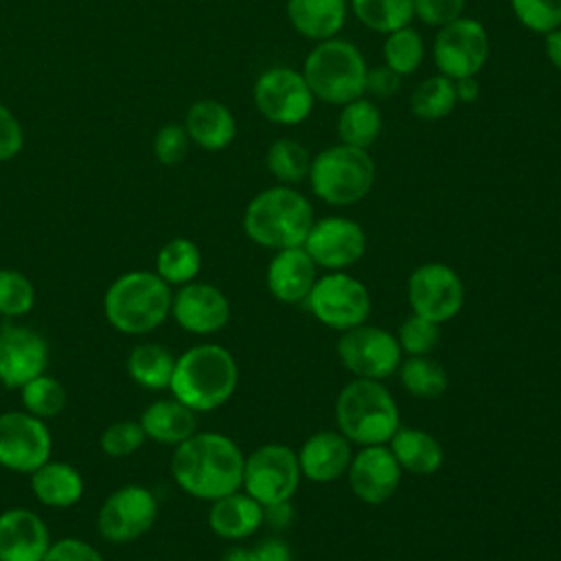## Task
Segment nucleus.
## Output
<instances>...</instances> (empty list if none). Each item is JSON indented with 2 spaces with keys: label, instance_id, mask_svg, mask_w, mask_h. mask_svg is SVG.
I'll use <instances>...</instances> for the list:
<instances>
[{
  "label": "nucleus",
  "instance_id": "423d86ee",
  "mask_svg": "<svg viewBox=\"0 0 561 561\" xmlns=\"http://www.w3.org/2000/svg\"><path fill=\"white\" fill-rule=\"evenodd\" d=\"M366 61L359 48L346 39L318 42L302 64V77L313 94L331 105H344L364 94Z\"/></svg>",
  "mask_w": 561,
  "mask_h": 561
},
{
  "label": "nucleus",
  "instance_id": "cd10ccee",
  "mask_svg": "<svg viewBox=\"0 0 561 561\" xmlns=\"http://www.w3.org/2000/svg\"><path fill=\"white\" fill-rule=\"evenodd\" d=\"M390 451L394 454L401 471H410L416 476H432L440 469L443 465V447L440 443L419 430V427H401L392 434V438L388 440Z\"/></svg>",
  "mask_w": 561,
  "mask_h": 561
},
{
  "label": "nucleus",
  "instance_id": "6e6552de",
  "mask_svg": "<svg viewBox=\"0 0 561 561\" xmlns=\"http://www.w3.org/2000/svg\"><path fill=\"white\" fill-rule=\"evenodd\" d=\"M302 305L318 322L342 333L364 324L370 316L366 285L346 272H331L318 278Z\"/></svg>",
  "mask_w": 561,
  "mask_h": 561
},
{
  "label": "nucleus",
  "instance_id": "f3484780",
  "mask_svg": "<svg viewBox=\"0 0 561 561\" xmlns=\"http://www.w3.org/2000/svg\"><path fill=\"white\" fill-rule=\"evenodd\" d=\"M302 248L318 267L342 272L364 256L366 232L348 217H324L313 221Z\"/></svg>",
  "mask_w": 561,
  "mask_h": 561
},
{
  "label": "nucleus",
  "instance_id": "37998d69",
  "mask_svg": "<svg viewBox=\"0 0 561 561\" xmlns=\"http://www.w3.org/2000/svg\"><path fill=\"white\" fill-rule=\"evenodd\" d=\"M467 0H414V15L427 26H445L462 18Z\"/></svg>",
  "mask_w": 561,
  "mask_h": 561
},
{
  "label": "nucleus",
  "instance_id": "58836bf2",
  "mask_svg": "<svg viewBox=\"0 0 561 561\" xmlns=\"http://www.w3.org/2000/svg\"><path fill=\"white\" fill-rule=\"evenodd\" d=\"M515 18L533 33L546 35L561 26V0H508Z\"/></svg>",
  "mask_w": 561,
  "mask_h": 561
},
{
  "label": "nucleus",
  "instance_id": "49530a36",
  "mask_svg": "<svg viewBox=\"0 0 561 561\" xmlns=\"http://www.w3.org/2000/svg\"><path fill=\"white\" fill-rule=\"evenodd\" d=\"M399 88H401V77H399L394 70H390L386 64L366 70L364 92H368V94H373V96H377V99H388V96H392Z\"/></svg>",
  "mask_w": 561,
  "mask_h": 561
},
{
  "label": "nucleus",
  "instance_id": "c85d7f7f",
  "mask_svg": "<svg viewBox=\"0 0 561 561\" xmlns=\"http://www.w3.org/2000/svg\"><path fill=\"white\" fill-rule=\"evenodd\" d=\"M175 357L156 342L136 344L127 355V375L145 390H169Z\"/></svg>",
  "mask_w": 561,
  "mask_h": 561
},
{
  "label": "nucleus",
  "instance_id": "2f4dec72",
  "mask_svg": "<svg viewBox=\"0 0 561 561\" xmlns=\"http://www.w3.org/2000/svg\"><path fill=\"white\" fill-rule=\"evenodd\" d=\"M355 18L370 31L392 33L414 18V0H351Z\"/></svg>",
  "mask_w": 561,
  "mask_h": 561
},
{
  "label": "nucleus",
  "instance_id": "a211bd4d",
  "mask_svg": "<svg viewBox=\"0 0 561 561\" xmlns=\"http://www.w3.org/2000/svg\"><path fill=\"white\" fill-rule=\"evenodd\" d=\"M171 318L193 335H213L228 324L230 302L219 287L191 280L173 294Z\"/></svg>",
  "mask_w": 561,
  "mask_h": 561
},
{
  "label": "nucleus",
  "instance_id": "a878e982",
  "mask_svg": "<svg viewBox=\"0 0 561 561\" xmlns=\"http://www.w3.org/2000/svg\"><path fill=\"white\" fill-rule=\"evenodd\" d=\"M145 436L160 445H180L197 432V419L191 408L178 399L151 401L138 419Z\"/></svg>",
  "mask_w": 561,
  "mask_h": 561
},
{
  "label": "nucleus",
  "instance_id": "20e7f679",
  "mask_svg": "<svg viewBox=\"0 0 561 561\" xmlns=\"http://www.w3.org/2000/svg\"><path fill=\"white\" fill-rule=\"evenodd\" d=\"M313 221V208L302 193L289 186H272L245 206L243 232L261 248L285 250L302 245Z\"/></svg>",
  "mask_w": 561,
  "mask_h": 561
},
{
  "label": "nucleus",
  "instance_id": "864d4df0",
  "mask_svg": "<svg viewBox=\"0 0 561 561\" xmlns=\"http://www.w3.org/2000/svg\"><path fill=\"white\" fill-rule=\"evenodd\" d=\"M0 386H2V383H0Z\"/></svg>",
  "mask_w": 561,
  "mask_h": 561
},
{
  "label": "nucleus",
  "instance_id": "603ef678",
  "mask_svg": "<svg viewBox=\"0 0 561 561\" xmlns=\"http://www.w3.org/2000/svg\"><path fill=\"white\" fill-rule=\"evenodd\" d=\"M219 561H256L254 548H245V546H232L228 548Z\"/></svg>",
  "mask_w": 561,
  "mask_h": 561
},
{
  "label": "nucleus",
  "instance_id": "f03ea898",
  "mask_svg": "<svg viewBox=\"0 0 561 561\" xmlns=\"http://www.w3.org/2000/svg\"><path fill=\"white\" fill-rule=\"evenodd\" d=\"M239 368L232 353L219 344H197L175 357L169 390L193 412L221 408L237 390Z\"/></svg>",
  "mask_w": 561,
  "mask_h": 561
},
{
  "label": "nucleus",
  "instance_id": "1a4fd4ad",
  "mask_svg": "<svg viewBox=\"0 0 561 561\" xmlns=\"http://www.w3.org/2000/svg\"><path fill=\"white\" fill-rule=\"evenodd\" d=\"M156 493L138 482L114 489L96 513V533L110 543H129L149 533L158 519Z\"/></svg>",
  "mask_w": 561,
  "mask_h": 561
},
{
  "label": "nucleus",
  "instance_id": "7c9ffc66",
  "mask_svg": "<svg viewBox=\"0 0 561 561\" xmlns=\"http://www.w3.org/2000/svg\"><path fill=\"white\" fill-rule=\"evenodd\" d=\"M381 134V112L364 96L344 103L337 116V136L344 145L368 149Z\"/></svg>",
  "mask_w": 561,
  "mask_h": 561
},
{
  "label": "nucleus",
  "instance_id": "09e8293b",
  "mask_svg": "<svg viewBox=\"0 0 561 561\" xmlns=\"http://www.w3.org/2000/svg\"><path fill=\"white\" fill-rule=\"evenodd\" d=\"M543 50H546V57L552 61V66L561 70V26L543 35Z\"/></svg>",
  "mask_w": 561,
  "mask_h": 561
},
{
  "label": "nucleus",
  "instance_id": "c9c22d12",
  "mask_svg": "<svg viewBox=\"0 0 561 561\" xmlns=\"http://www.w3.org/2000/svg\"><path fill=\"white\" fill-rule=\"evenodd\" d=\"M265 164L270 173L283 184H296L309 175L311 156L305 145L291 138H278L270 145L265 153Z\"/></svg>",
  "mask_w": 561,
  "mask_h": 561
},
{
  "label": "nucleus",
  "instance_id": "79ce46f5",
  "mask_svg": "<svg viewBox=\"0 0 561 561\" xmlns=\"http://www.w3.org/2000/svg\"><path fill=\"white\" fill-rule=\"evenodd\" d=\"M188 134L184 127L180 125H164L162 129H158V134L153 136V156L158 162L171 167L178 164L186 158L188 151Z\"/></svg>",
  "mask_w": 561,
  "mask_h": 561
},
{
  "label": "nucleus",
  "instance_id": "6ab92c4d",
  "mask_svg": "<svg viewBox=\"0 0 561 561\" xmlns=\"http://www.w3.org/2000/svg\"><path fill=\"white\" fill-rule=\"evenodd\" d=\"M346 473L355 497L366 504H383L401 482V467L386 445L362 447L351 458Z\"/></svg>",
  "mask_w": 561,
  "mask_h": 561
},
{
  "label": "nucleus",
  "instance_id": "393cba45",
  "mask_svg": "<svg viewBox=\"0 0 561 561\" xmlns=\"http://www.w3.org/2000/svg\"><path fill=\"white\" fill-rule=\"evenodd\" d=\"M184 129L195 145L208 151L226 149L237 136L232 112L215 99L195 101L186 112Z\"/></svg>",
  "mask_w": 561,
  "mask_h": 561
},
{
  "label": "nucleus",
  "instance_id": "412c9836",
  "mask_svg": "<svg viewBox=\"0 0 561 561\" xmlns=\"http://www.w3.org/2000/svg\"><path fill=\"white\" fill-rule=\"evenodd\" d=\"M316 270L318 265L313 263V259L307 254L302 245L276 250V254L267 265L265 283L270 294L278 302L300 305L307 300L313 283L318 280Z\"/></svg>",
  "mask_w": 561,
  "mask_h": 561
},
{
  "label": "nucleus",
  "instance_id": "3c124183",
  "mask_svg": "<svg viewBox=\"0 0 561 561\" xmlns=\"http://www.w3.org/2000/svg\"><path fill=\"white\" fill-rule=\"evenodd\" d=\"M265 508V519L267 524L276 526V528H283L291 522V506L289 502H280V504H272V506H263Z\"/></svg>",
  "mask_w": 561,
  "mask_h": 561
},
{
  "label": "nucleus",
  "instance_id": "de8ad7c7",
  "mask_svg": "<svg viewBox=\"0 0 561 561\" xmlns=\"http://www.w3.org/2000/svg\"><path fill=\"white\" fill-rule=\"evenodd\" d=\"M256 561H291L289 546L278 537H267L254 548Z\"/></svg>",
  "mask_w": 561,
  "mask_h": 561
},
{
  "label": "nucleus",
  "instance_id": "ddd939ff",
  "mask_svg": "<svg viewBox=\"0 0 561 561\" xmlns=\"http://www.w3.org/2000/svg\"><path fill=\"white\" fill-rule=\"evenodd\" d=\"M412 313L443 324L456 318L465 305V285L445 263H423L408 278Z\"/></svg>",
  "mask_w": 561,
  "mask_h": 561
},
{
  "label": "nucleus",
  "instance_id": "f257e3e1",
  "mask_svg": "<svg viewBox=\"0 0 561 561\" xmlns=\"http://www.w3.org/2000/svg\"><path fill=\"white\" fill-rule=\"evenodd\" d=\"M245 456L219 432H195L173 447L171 478L191 497L215 502L243 484Z\"/></svg>",
  "mask_w": 561,
  "mask_h": 561
},
{
  "label": "nucleus",
  "instance_id": "f704fd0d",
  "mask_svg": "<svg viewBox=\"0 0 561 561\" xmlns=\"http://www.w3.org/2000/svg\"><path fill=\"white\" fill-rule=\"evenodd\" d=\"M22 408L37 419H55L68 403V392L59 379L44 373L20 388Z\"/></svg>",
  "mask_w": 561,
  "mask_h": 561
},
{
  "label": "nucleus",
  "instance_id": "c03bdc74",
  "mask_svg": "<svg viewBox=\"0 0 561 561\" xmlns=\"http://www.w3.org/2000/svg\"><path fill=\"white\" fill-rule=\"evenodd\" d=\"M42 561H105L103 554L79 537H64L48 546Z\"/></svg>",
  "mask_w": 561,
  "mask_h": 561
},
{
  "label": "nucleus",
  "instance_id": "ea45409f",
  "mask_svg": "<svg viewBox=\"0 0 561 561\" xmlns=\"http://www.w3.org/2000/svg\"><path fill=\"white\" fill-rule=\"evenodd\" d=\"M147 436L138 421H116L107 425L99 438L101 451L110 458H125L145 445Z\"/></svg>",
  "mask_w": 561,
  "mask_h": 561
},
{
  "label": "nucleus",
  "instance_id": "9d476101",
  "mask_svg": "<svg viewBox=\"0 0 561 561\" xmlns=\"http://www.w3.org/2000/svg\"><path fill=\"white\" fill-rule=\"evenodd\" d=\"M298 454L280 443L254 449L243 465V489L261 506L289 502L300 484Z\"/></svg>",
  "mask_w": 561,
  "mask_h": 561
},
{
  "label": "nucleus",
  "instance_id": "4c0bfd02",
  "mask_svg": "<svg viewBox=\"0 0 561 561\" xmlns=\"http://www.w3.org/2000/svg\"><path fill=\"white\" fill-rule=\"evenodd\" d=\"M35 307L33 280L13 267H0V316L7 320L22 318Z\"/></svg>",
  "mask_w": 561,
  "mask_h": 561
},
{
  "label": "nucleus",
  "instance_id": "9b49d317",
  "mask_svg": "<svg viewBox=\"0 0 561 561\" xmlns=\"http://www.w3.org/2000/svg\"><path fill=\"white\" fill-rule=\"evenodd\" d=\"M53 458V434L44 419L26 410L0 412V467L31 476Z\"/></svg>",
  "mask_w": 561,
  "mask_h": 561
},
{
  "label": "nucleus",
  "instance_id": "4be33fe9",
  "mask_svg": "<svg viewBox=\"0 0 561 561\" xmlns=\"http://www.w3.org/2000/svg\"><path fill=\"white\" fill-rule=\"evenodd\" d=\"M351 458V440L340 430H320L311 434L298 451L300 473L318 484L342 478L348 471Z\"/></svg>",
  "mask_w": 561,
  "mask_h": 561
},
{
  "label": "nucleus",
  "instance_id": "a18cd8bd",
  "mask_svg": "<svg viewBox=\"0 0 561 561\" xmlns=\"http://www.w3.org/2000/svg\"><path fill=\"white\" fill-rule=\"evenodd\" d=\"M24 134L13 112L0 103V162L15 158L22 151Z\"/></svg>",
  "mask_w": 561,
  "mask_h": 561
},
{
  "label": "nucleus",
  "instance_id": "4468645a",
  "mask_svg": "<svg viewBox=\"0 0 561 561\" xmlns=\"http://www.w3.org/2000/svg\"><path fill=\"white\" fill-rule=\"evenodd\" d=\"M489 57L486 28L473 18H458L438 28L434 64L449 79L478 77Z\"/></svg>",
  "mask_w": 561,
  "mask_h": 561
},
{
  "label": "nucleus",
  "instance_id": "dca6fc26",
  "mask_svg": "<svg viewBox=\"0 0 561 561\" xmlns=\"http://www.w3.org/2000/svg\"><path fill=\"white\" fill-rule=\"evenodd\" d=\"M48 342L26 324L7 322L0 329V383L20 390L48 368Z\"/></svg>",
  "mask_w": 561,
  "mask_h": 561
},
{
  "label": "nucleus",
  "instance_id": "c756f323",
  "mask_svg": "<svg viewBox=\"0 0 561 561\" xmlns=\"http://www.w3.org/2000/svg\"><path fill=\"white\" fill-rule=\"evenodd\" d=\"M202 270V252L197 243L186 237L169 239L156 254V274L167 285H186L197 278Z\"/></svg>",
  "mask_w": 561,
  "mask_h": 561
},
{
  "label": "nucleus",
  "instance_id": "e433bc0d",
  "mask_svg": "<svg viewBox=\"0 0 561 561\" xmlns=\"http://www.w3.org/2000/svg\"><path fill=\"white\" fill-rule=\"evenodd\" d=\"M425 55L423 37L419 31H414L410 24L403 28H397L386 35L383 42V61L390 70H394L399 77L412 75Z\"/></svg>",
  "mask_w": 561,
  "mask_h": 561
},
{
  "label": "nucleus",
  "instance_id": "7ed1b4c3",
  "mask_svg": "<svg viewBox=\"0 0 561 561\" xmlns=\"http://www.w3.org/2000/svg\"><path fill=\"white\" fill-rule=\"evenodd\" d=\"M173 291L156 272L131 270L110 283L103 296V313L110 327L123 335H147L171 316Z\"/></svg>",
  "mask_w": 561,
  "mask_h": 561
},
{
  "label": "nucleus",
  "instance_id": "5701e85b",
  "mask_svg": "<svg viewBox=\"0 0 561 561\" xmlns=\"http://www.w3.org/2000/svg\"><path fill=\"white\" fill-rule=\"evenodd\" d=\"M265 519V508L248 493L232 491L215 502H210L208 526L210 530L230 541L245 539L254 535Z\"/></svg>",
  "mask_w": 561,
  "mask_h": 561
},
{
  "label": "nucleus",
  "instance_id": "bb28decb",
  "mask_svg": "<svg viewBox=\"0 0 561 561\" xmlns=\"http://www.w3.org/2000/svg\"><path fill=\"white\" fill-rule=\"evenodd\" d=\"M289 24L307 39L335 37L346 22V0H287Z\"/></svg>",
  "mask_w": 561,
  "mask_h": 561
},
{
  "label": "nucleus",
  "instance_id": "aec40b11",
  "mask_svg": "<svg viewBox=\"0 0 561 561\" xmlns=\"http://www.w3.org/2000/svg\"><path fill=\"white\" fill-rule=\"evenodd\" d=\"M53 543L46 522L26 506L0 513V561H42Z\"/></svg>",
  "mask_w": 561,
  "mask_h": 561
},
{
  "label": "nucleus",
  "instance_id": "72a5a7b5",
  "mask_svg": "<svg viewBox=\"0 0 561 561\" xmlns=\"http://www.w3.org/2000/svg\"><path fill=\"white\" fill-rule=\"evenodd\" d=\"M456 103L458 99H456L454 79L445 75H434L423 79L410 96L412 114L423 121H436L451 114Z\"/></svg>",
  "mask_w": 561,
  "mask_h": 561
},
{
  "label": "nucleus",
  "instance_id": "b1692460",
  "mask_svg": "<svg viewBox=\"0 0 561 561\" xmlns=\"http://www.w3.org/2000/svg\"><path fill=\"white\" fill-rule=\"evenodd\" d=\"M31 493L35 500L48 508H70L85 491L83 476L79 469L66 460H46L31 476Z\"/></svg>",
  "mask_w": 561,
  "mask_h": 561
},
{
  "label": "nucleus",
  "instance_id": "a19ab883",
  "mask_svg": "<svg viewBox=\"0 0 561 561\" xmlns=\"http://www.w3.org/2000/svg\"><path fill=\"white\" fill-rule=\"evenodd\" d=\"M397 340L408 355H427L440 340V324L412 313L401 322Z\"/></svg>",
  "mask_w": 561,
  "mask_h": 561
},
{
  "label": "nucleus",
  "instance_id": "39448f33",
  "mask_svg": "<svg viewBox=\"0 0 561 561\" xmlns=\"http://www.w3.org/2000/svg\"><path fill=\"white\" fill-rule=\"evenodd\" d=\"M335 423L351 443L386 445L399 430V408L381 381L357 377L335 399Z\"/></svg>",
  "mask_w": 561,
  "mask_h": 561
},
{
  "label": "nucleus",
  "instance_id": "473e14b6",
  "mask_svg": "<svg viewBox=\"0 0 561 561\" xmlns=\"http://www.w3.org/2000/svg\"><path fill=\"white\" fill-rule=\"evenodd\" d=\"M399 379L419 399H438L447 390V370L427 355H410L399 364Z\"/></svg>",
  "mask_w": 561,
  "mask_h": 561
},
{
  "label": "nucleus",
  "instance_id": "0eeeda50",
  "mask_svg": "<svg viewBox=\"0 0 561 561\" xmlns=\"http://www.w3.org/2000/svg\"><path fill=\"white\" fill-rule=\"evenodd\" d=\"M375 160L368 149L333 145L311 158L309 184L316 197L331 206H351L368 195L375 184Z\"/></svg>",
  "mask_w": 561,
  "mask_h": 561
},
{
  "label": "nucleus",
  "instance_id": "2eb2a0df",
  "mask_svg": "<svg viewBox=\"0 0 561 561\" xmlns=\"http://www.w3.org/2000/svg\"><path fill=\"white\" fill-rule=\"evenodd\" d=\"M254 105L270 123L298 125L311 114L313 94L302 72L276 66L259 75L254 83Z\"/></svg>",
  "mask_w": 561,
  "mask_h": 561
},
{
  "label": "nucleus",
  "instance_id": "f8f14e48",
  "mask_svg": "<svg viewBox=\"0 0 561 561\" xmlns=\"http://www.w3.org/2000/svg\"><path fill=\"white\" fill-rule=\"evenodd\" d=\"M399 340L373 324H359L342 333L337 340V357L342 366L362 379L381 381L399 370L401 364Z\"/></svg>",
  "mask_w": 561,
  "mask_h": 561
},
{
  "label": "nucleus",
  "instance_id": "8fccbe9b",
  "mask_svg": "<svg viewBox=\"0 0 561 561\" xmlns=\"http://www.w3.org/2000/svg\"><path fill=\"white\" fill-rule=\"evenodd\" d=\"M456 85V99L462 103H473L480 96V83L478 77H462L454 81Z\"/></svg>",
  "mask_w": 561,
  "mask_h": 561
}]
</instances>
